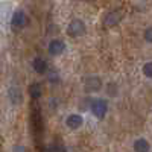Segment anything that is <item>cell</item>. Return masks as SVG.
I'll return each mask as SVG.
<instances>
[{"label":"cell","instance_id":"9","mask_svg":"<svg viewBox=\"0 0 152 152\" xmlns=\"http://www.w3.org/2000/svg\"><path fill=\"white\" fill-rule=\"evenodd\" d=\"M32 67H34V70L37 73H40V75L46 73V70H47V64H46V61L43 58H35L32 61Z\"/></svg>","mask_w":152,"mask_h":152},{"label":"cell","instance_id":"1","mask_svg":"<svg viewBox=\"0 0 152 152\" xmlns=\"http://www.w3.org/2000/svg\"><path fill=\"white\" fill-rule=\"evenodd\" d=\"M123 14L125 12L122 9H114V11L108 12L104 18V28H113V26H116V24H119L120 20L123 18Z\"/></svg>","mask_w":152,"mask_h":152},{"label":"cell","instance_id":"11","mask_svg":"<svg viewBox=\"0 0 152 152\" xmlns=\"http://www.w3.org/2000/svg\"><path fill=\"white\" fill-rule=\"evenodd\" d=\"M29 94L32 99H38L41 96V85L38 84V82H34L29 85Z\"/></svg>","mask_w":152,"mask_h":152},{"label":"cell","instance_id":"3","mask_svg":"<svg viewBox=\"0 0 152 152\" xmlns=\"http://www.w3.org/2000/svg\"><path fill=\"white\" fill-rule=\"evenodd\" d=\"M26 23H28L26 14H24L23 11H15L12 18H11V26L14 29H23L24 26H26Z\"/></svg>","mask_w":152,"mask_h":152},{"label":"cell","instance_id":"15","mask_svg":"<svg viewBox=\"0 0 152 152\" xmlns=\"http://www.w3.org/2000/svg\"><path fill=\"white\" fill-rule=\"evenodd\" d=\"M84 2H91V0H84Z\"/></svg>","mask_w":152,"mask_h":152},{"label":"cell","instance_id":"7","mask_svg":"<svg viewBox=\"0 0 152 152\" xmlns=\"http://www.w3.org/2000/svg\"><path fill=\"white\" fill-rule=\"evenodd\" d=\"M82 123H84V120H82V117L79 116V114H70V116L67 117V120H66L67 128H70V129H78V128H81Z\"/></svg>","mask_w":152,"mask_h":152},{"label":"cell","instance_id":"12","mask_svg":"<svg viewBox=\"0 0 152 152\" xmlns=\"http://www.w3.org/2000/svg\"><path fill=\"white\" fill-rule=\"evenodd\" d=\"M143 73H145V76H148V78H152V62H146V64L143 66Z\"/></svg>","mask_w":152,"mask_h":152},{"label":"cell","instance_id":"2","mask_svg":"<svg viewBox=\"0 0 152 152\" xmlns=\"http://www.w3.org/2000/svg\"><path fill=\"white\" fill-rule=\"evenodd\" d=\"M84 32H85V24L81 20L76 18V20L70 21L69 28H67V34L70 37H81V35H84Z\"/></svg>","mask_w":152,"mask_h":152},{"label":"cell","instance_id":"5","mask_svg":"<svg viewBox=\"0 0 152 152\" xmlns=\"http://www.w3.org/2000/svg\"><path fill=\"white\" fill-rule=\"evenodd\" d=\"M84 87L87 91H99L100 87H102V81H100V78H97V76H90V78H87L84 81Z\"/></svg>","mask_w":152,"mask_h":152},{"label":"cell","instance_id":"4","mask_svg":"<svg viewBox=\"0 0 152 152\" xmlns=\"http://www.w3.org/2000/svg\"><path fill=\"white\" fill-rule=\"evenodd\" d=\"M107 102L102 99H97V100H93V104H91V111L93 114L97 117V119H104L105 117V114H107Z\"/></svg>","mask_w":152,"mask_h":152},{"label":"cell","instance_id":"13","mask_svg":"<svg viewBox=\"0 0 152 152\" xmlns=\"http://www.w3.org/2000/svg\"><path fill=\"white\" fill-rule=\"evenodd\" d=\"M145 40H146L148 43H152V26L145 31Z\"/></svg>","mask_w":152,"mask_h":152},{"label":"cell","instance_id":"8","mask_svg":"<svg viewBox=\"0 0 152 152\" xmlns=\"http://www.w3.org/2000/svg\"><path fill=\"white\" fill-rule=\"evenodd\" d=\"M8 96H9L11 104H14V105H20V104L23 102V94H21V91L18 90L17 87H12V88H9Z\"/></svg>","mask_w":152,"mask_h":152},{"label":"cell","instance_id":"14","mask_svg":"<svg viewBox=\"0 0 152 152\" xmlns=\"http://www.w3.org/2000/svg\"><path fill=\"white\" fill-rule=\"evenodd\" d=\"M15 152H24L23 148H15Z\"/></svg>","mask_w":152,"mask_h":152},{"label":"cell","instance_id":"10","mask_svg":"<svg viewBox=\"0 0 152 152\" xmlns=\"http://www.w3.org/2000/svg\"><path fill=\"white\" fill-rule=\"evenodd\" d=\"M151 146H149V142L146 138H138V140L134 142V151L135 152H149Z\"/></svg>","mask_w":152,"mask_h":152},{"label":"cell","instance_id":"6","mask_svg":"<svg viewBox=\"0 0 152 152\" xmlns=\"http://www.w3.org/2000/svg\"><path fill=\"white\" fill-rule=\"evenodd\" d=\"M64 49H66V44L61 40H52L49 43V53L50 55H61L64 52Z\"/></svg>","mask_w":152,"mask_h":152}]
</instances>
